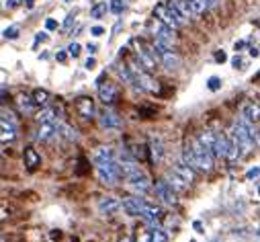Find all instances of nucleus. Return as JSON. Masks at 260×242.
Instances as JSON below:
<instances>
[{
    "label": "nucleus",
    "mask_w": 260,
    "mask_h": 242,
    "mask_svg": "<svg viewBox=\"0 0 260 242\" xmlns=\"http://www.w3.org/2000/svg\"><path fill=\"white\" fill-rule=\"evenodd\" d=\"M56 113H58V109H52V107H46V109H41V111L35 115V119L39 123H48V121H56Z\"/></svg>",
    "instance_id": "a878e982"
},
{
    "label": "nucleus",
    "mask_w": 260,
    "mask_h": 242,
    "mask_svg": "<svg viewBox=\"0 0 260 242\" xmlns=\"http://www.w3.org/2000/svg\"><path fill=\"white\" fill-rule=\"evenodd\" d=\"M60 134V121H48L41 123L39 131H37V140L39 142H50Z\"/></svg>",
    "instance_id": "4468645a"
},
{
    "label": "nucleus",
    "mask_w": 260,
    "mask_h": 242,
    "mask_svg": "<svg viewBox=\"0 0 260 242\" xmlns=\"http://www.w3.org/2000/svg\"><path fill=\"white\" fill-rule=\"evenodd\" d=\"M76 109H78V113H80L84 119H92V117L96 115V107H94L92 99H88V97H80V99L76 101Z\"/></svg>",
    "instance_id": "f3484780"
},
{
    "label": "nucleus",
    "mask_w": 260,
    "mask_h": 242,
    "mask_svg": "<svg viewBox=\"0 0 260 242\" xmlns=\"http://www.w3.org/2000/svg\"><path fill=\"white\" fill-rule=\"evenodd\" d=\"M20 3H23V0H6L4 7H6V9H14V7H18Z\"/></svg>",
    "instance_id": "ea45409f"
},
{
    "label": "nucleus",
    "mask_w": 260,
    "mask_h": 242,
    "mask_svg": "<svg viewBox=\"0 0 260 242\" xmlns=\"http://www.w3.org/2000/svg\"><path fill=\"white\" fill-rule=\"evenodd\" d=\"M68 54H70L72 58H78V56H80V46H78L76 41H72L70 46H68Z\"/></svg>",
    "instance_id": "f704fd0d"
},
{
    "label": "nucleus",
    "mask_w": 260,
    "mask_h": 242,
    "mask_svg": "<svg viewBox=\"0 0 260 242\" xmlns=\"http://www.w3.org/2000/svg\"><path fill=\"white\" fill-rule=\"evenodd\" d=\"M2 33H4V39H16L18 37V27H6Z\"/></svg>",
    "instance_id": "72a5a7b5"
},
{
    "label": "nucleus",
    "mask_w": 260,
    "mask_h": 242,
    "mask_svg": "<svg viewBox=\"0 0 260 242\" xmlns=\"http://www.w3.org/2000/svg\"><path fill=\"white\" fill-rule=\"evenodd\" d=\"M117 95H119V91H117L115 84H111V82L98 84V97H100V101H102L104 105L115 103V101H117Z\"/></svg>",
    "instance_id": "2eb2a0df"
},
{
    "label": "nucleus",
    "mask_w": 260,
    "mask_h": 242,
    "mask_svg": "<svg viewBox=\"0 0 260 242\" xmlns=\"http://www.w3.org/2000/svg\"><path fill=\"white\" fill-rule=\"evenodd\" d=\"M94 166H96V177L102 185H117V181L123 174L119 158L115 156V152L106 146H102L94 152Z\"/></svg>",
    "instance_id": "f257e3e1"
},
{
    "label": "nucleus",
    "mask_w": 260,
    "mask_h": 242,
    "mask_svg": "<svg viewBox=\"0 0 260 242\" xmlns=\"http://www.w3.org/2000/svg\"><path fill=\"white\" fill-rule=\"evenodd\" d=\"M228 60V56H226V52H218L215 54V62H220V64H224Z\"/></svg>",
    "instance_id": "a19ab883"
},
{
    "label": "nucleus",
    "mask_w": 260,
    "mask_h": 242,
    "mask_svg": "<svg viewBox=\"0 0 260 242\" xmlns=\"http://www.w3.org/2000/svg\"><path fill=\"white\" fill-rule=\"evenodd\" d=\"M127 179V187L132 189L136 195H144L150 191V179H148V174L144 170H138L136 174H132V177H125Z\"/></svg>",
    "instance_id": "0eeeda50"
},
{
    "label": "nucleus",
    "mask_w": 260,
    "mask_h": 242,
    "mask_svg": "<svg viewBox=\"0 0 260 242\" xmlns=\"http://www.w3.org/2000/svg\"><path fill=\"white\" fill-rule=\"evenodd\" d=\"M244 48H246V41H236V46H234L236 52H242Z\"/></svg>",
    "instance_id": "c03bdc74"
},
{
    "label": "nucleus",
    "mask_w": 260,
    "mask_h": 242,
    "mask_svg": "<svg viewBox=\"0 0 260 242\" xmlns=\"http://www.w3.org/2000/svg\"><path fill=\"white\" fill-rule=\"evenodd\" d=\"M150 242H168V236L162 232V228H154L150 232Z\"/></svg>",
    "instance_id": "7c9ffc66"
},
{
    "label": "nucleus",
    "mask_w": 260,
    "mask_h": 242,
    "mask_svg": "<svg viewBox=\"0 0 260 242\" xmlns=\"http://www.w3.org/2000/svg\"><path fill=\"white\" fill-rule=\"evenodd\" d=\"M129 68H132L134 72V78H136V84H138V89L140 91H148V93H160V84L152 78L146 68H142V64L138 66L136 62H129Z\"/></svg>",
    "instance_id": "7ed1b4c3"
},
{
    "label": "nucleus",
    "mask_w": 260,
    "mask_h": 242,
    "mask_svg": "<svg viewBox=\"0 0 260 242\" xmlns=\"http://www.w3.org/2000/svg\"><path fill=\"white\" fill-rule=\"evenodd\" d=\"M25 164H27V168L29 170H33V168H37L39 164H41V156L37 154V150L35 148H25Z\"/></svg>",
    "instance_id": "b1692460"
},
{
    "label": "nucleus",
    "mask_w": 260,
    "mask_h": 242,
    "mask_svg": "<svg viewBox=\"0 0 260 242\" xmlns=\"http://www.w3.org/2000/svg\"><path fill=\"white\" fill-rule=\"evenodd\" d=\"M154 54L162 62V66L166 70H174V68L180 66V58L176 56V52L172 48H168V46H164V43H160V41L154 43Z\"/></svg>",
    "instance_id": "20e7f679"
},
{
    "label": "nucleus",
    "mask_w": 260,
    "mask_h": 242,
    "mask_svg": "<svg viewBox=\"0 0 260 242\" xmlns=\"http://www.w3.org/2000/svg\"><path fill=\"white\" fill-rule=\"evenodd\" d=\"M16 107H18V111L23 115H31L33 109H35V99L29 97V95H18L16 97Z\"/></svg>",
    "instance_id": "aec40b11"
},
{
    "label": "nucleus",
    "mask_w": 260,
    "mask_h": 242,
    "mask_svg": "<svg viewBox=\"0 0 260 242\" xmlns=\"http://www.w3.org/2000/svg\"><path fill=\"white\" fill-rule=\"evenodd\" d=\"M98 125L102 129H117V127L123 125V121L113 109H102V111L98 113Z\"/></svg>",
    "instance_id": "9d476101"
},
{
    "label": "nucleus",
    "mask_w": 260,
    "mask_h": 242,
    "mask_svg": "<svg viewBox=\"0 0 260 242\" xmlns=\"http://www.w3.org/2000/svg\"><path fill=\"white\" fill-rule=\"evenodd\" d=\"M86 52H88V54H96V46H94V43H88V46H86Z\"/></svg>",
    "instance_id": "49530a36"
},
{
    "label": "nucleus",
    "mask_w": 260,
    "mask_h": 242,
    "mask_svg": "<svg viewBox=\"0 0 260 242\" xmlns=\"http://www.w3.org/2000/svg\"><path fill=\"white\" fill-rule=\"evenodd\" d=\"M152 33H154L156 41L164 43V46H168V48H174L176 46V33H174V29L164 25L162 21H158V19L152 23Z\"/></svg>",
    "instance_id": "39448f33"
},
{
    "label": "nucleus",
    "mask_w": 260,
    "mask_h": 242,
    "mask_svg": "<svg viewBox=\"0 0 260 242\" xmlns=\"http://www.w3.org/2000/svg\"><path fill=\"white\" fill-rule=\"evenodd\" d=\"M90 33H92V35H94V37H100V35H102V33H104V29H102V27H100V25H96V27H92V29H90Z\"/></svg>",
    "instance_id": "79ce46f5"
},
{
    "label": "nucleus",
    "mask_w": 260,
    "mask_h": 242,
    "mask_svg": "<svg viewBox=\"0 0 260 242\" xmlns=\"http://www.w3.org/2000/svg\"><path fill=\"white\" fill-rule=\"evenodd\" d=\"M172 189H178V191H182V189H186L188 187V183L180 177V174L174 170V168H172V170H168V174H166V179H164Z\"/></svg>",
    "instance_id": "412c9836"
},
{
    "label": "nucleus",
    "mask_w": 260,
    "mask_h": 242,
    "mask_svg": "<svg viewBox=\"0 0 260 242\" xmlns=\"http://www.w3.org/2000/svg\"><path fill=\"white\" fill-rule=\"evenodd\" d=\"M121 242H134V238H123Z\"/></svg>",
    "instance_id": "864d4df0"
},
{
    "label": "nucleus",
    "mask_w": 260,
    "mask_h": 242,
    "mask_svg": "<svg viewBox=\"0 0 260 242\" xmlns=\"http://www.w3.org/2000/svg\"><path fill=\"white\" fill-rule=\"evenodd\" d=\"M258 195H260V187H258Z\"/></svg>",
    "instance_id": "6e6d98bb"
},
{
    "label": "nucleus",
    "mask_w": 260,
    "mask_h": 242,
    "mask_svg": "<svg viewBox=\"0 0 260 242\" xmlns=\"http://www.w3.org/2000/svg\"><path fill=\"white\" fill-rule=\"evenodd\" d=\"M66 3H70V0H66Z\"/></svg>",
    "instance_id": "4d7b16f0"
},
{
    "label": "nucleus",
    "mask_w": 260,
    "mask_h": 242,
    "mask_svg": "<svg viewBox=\"0 0 260 242\" xmlns=\"http://www.w3.org/2000/svg\"><path fill=\"white\" fill-rule=\"evenodd\" d=\"M154 17L158 19V21H162L164 25H168V27H172V29H178V27H182L186 21L178 15V11L172 7L170 3H162V5H158L156 9H154Z\"/></svg>",
    "instance_id": "f03ea898"
},
{
    "label": "nucleus",
    "mask_w": 260,
    "mask_h": 242,
    "mask_svg": "<svg viewBox=\"0 0 260 242\" xmlns=\"http://www.w3.org/2000/svg\"><path fill=\"white\" fill-rule=\"evenodd\" d=\"M72 23H74V15H68V19H66V21H64V29H66V31H68V29L72 27Z\"/></svg>",
    "instance_id": "58836bf2"
},
{
    "label": "nucleus",
    "mask_w": 260,
    "mask_h": 242,
    "mask_svg": "<svg viewBox=\"0 0 260 242\" xmlns=\"http://www.w3.org/2000/svg\"><path fill=\"white\" fill-rule=\"evenodd\" d=\"M33 5H35V0H27V7H29V9H31Z\"/></svg>",
    "instance_id": "603ef678"
},
{
    "label": "nucleus",
    "mask_w": 260,
    "mask_h": 242,
    "mask_svg": "<svg viewBox=\"0 0 260 242\" xmlns=\"http://www.w3.org/2000/svg\"><path fill=\"white\" fill-rule=\"evenodd\" d=\"M182 160H184L188 166H192L194 170H201L199 158H197V154H194V150H192L190 142H186V144H184V150H182Z\"/></svg>",
    "instance_id": "4be33fe9"
},
{
    "label": "nucleus",
    "mask_w": 260,
    "mask_h": 242,
    "mask_svg": "<svg viewBox=\"0 0 260 242\" xmlns=\"http://www.w3.org/2000/svg\"><path fill=\"white\" fill-rule=\"evenodd\" d=\"M146 207H148V203H146L144 197H140V195H134V197H127V199H123V209L129 215H142Z\"/></svg>",
    "instance_id": "f8f14e48"
},
{
    "label": "nucleus",
    "mask_w": 260,
    "mask_h": 242,
    "mask_svg": "<svg viewBox=\"0 0 260 242\" xmlns=\"http://www.w3.org/2000/svg\"><path fill=\"white\" fill-rule=\"evenodd\" d=\"M190 142V146H192V150H194V154H197V158H199V164H201V170L203 172H207V170H211L213 168V152L205 146V144H201L199 140H188Z\"/></svg>",
    "instance_id": "423d86ee"
},
{
    "label": "nucleus",
    "mask_w": 260,
    "mask_h": 242,
    "mask_svg": "<svg viewBox=\"0 0 260 242\" xmlns=\"http://www.w3.org/2000/svg\"><path fill=\"white\" fill-rule=\"evenodd\" d=\"M142 217H144L146 222H148V226H152V228H160L162 209H160V207H156V205H150V203H148V207L144 209Z\"/></svg>",
    "instance_id": "a211bd4d"
},
{
    "label": "nucleus",
    "mask_w": 260,
    "mask_h": 242,
    "mask_svg": "<svg viewBox=\"0 0 260 242\" xmlns=\"http://www.w3.org/2000/svg\"><path fill=\"white\" fill-rule=\"evenodd\" d=\"M56 58H58V62H66V60H68V54H66V52H58Z\"/></svg>",
    "instance_id": "a18cd8bd"
},
{
    "label": "nucleus",
    "mask_w": 260,
    "mask_h": 242,
    "mask_svg": "<svg viewBox=\"0 0 260 242\" xmlns=\"http://www.w3.org/2000/svg\"><path fill=\"white\" fill-rule=\"evenodd\" d=\"M260 174V166H254V168H250L248 172H246V179H256Z\"/></svg>",
    "instance_id": "e433bc0d"
},
{
    "label": "nucleus",
    "mask_w": 260,
    "mask_h": 242,
    "mask_svg": "<svg viewBox=\"0 0 260 242\" xmlns=\"http://www.w3.org/2000/svg\"><path fill=\"white\" fill-rule=\"evenodd\" d=\"M154 189H156V195L160 197L166 205H174L176 203V193H174V189H172L166 181H158L154 185Z\"/></svg>",
    "instance_id": "ddd939ff"
},
{
    "label": "nucleus",
    "mask_w": 260,
    "mask_h": 242,
    "mask_svg": "<svg viewBox=\"0 0 260 242\" xmlns=\"http://www.w3.org/2000/svg\"><path fill=\"white\" fill-rule=\"evenodd\" d=\"M174 170L180 174V177H182V179H184L188 185L194 181V168H192V166H188L184 160H182L180 164H176V166H174Z\"/></svg>",
    "instance_id": "393cba45"
},
{
    "label": "nucleus",
    "mask_w": 260,
    "mask_h": 242,
    "mask_svg": "<svg viewBox=\"0 0 260 242\" xmlns=\"http://www.w3.org/2000/svg\"><path fill=\"white\" fill-rule=\"evenodd\" d=\"M144 242H150V234H148V236H146V238H144Z\"/></svg>",
    "instance_id": "5fc2aeb1"
},
{
    "label": "nucleus",
    "mask_w": 260,
    "mask_h": 242,
    "mask_svg": "<svg viewBox=\"0 0 260 242\" xmlns=\"http://www.w3.org/2000/svg\"><path fill=\"white\" fill-rule=\"evenodd\" d=\"M222 3V0H207V5H209V9H213V7H218Z\"/></svg>",
    "instance_id": "de8ad7c7"
},
{
    "label": "nucleus",
    "mask_w": 260,
    "mask_h": 242,
    "mask_svg": "<svg viewBox=\"0 0 260 242\" xmlns=\"http://www.w3.org/2000/svg\"><path fill=\"white\" fill-rule=\"evenodd\" d=\"M150 152H152V160H154V162H162V158H164V148H162L160 138H152V140H150Z\"/></svg>",
    "instance_id": "5701e85b"
},
{
    "label": "nucleus",
    "mask_w": 260,
    "mask_h": 242,
    "mask_svg": "<svg viewBox=\"0 0 260 242\" xmlns=\"http://www.w3.org/2000/svg\"><path fill=\"white\" fill-rule=\"evenodd\" d=\"M46 29H48V31H56V29H58V21H56V19H48V21H46Z\"/></svg>",
    "instance_id": "c9c22d12"
},
{
    "label": "nucleus",
    "mask_w": 260,
    "mask_h": 242,
    "mask_svg": "<svg viewBox=\"0 0 260 242\" xmlns=\"http://www.w3.org/2000/svg\"><path fill=\"white\" fill-rule=\"evenodd\" d=\"M0 125H2V144L6 146L16 138V125H14L12 115L2 111V121H0Z\"/></svg>",
    "instance_id": "9b49d317"
},
{
    "label": "nucleus",
    "mask_w": 260,
    "mask_h": 242,
    "mask_svg": "<svg viewBox=\"0 0 260 242\" xmlns=\"http://www.w3.org/2000/svg\"><path fill=\"white\" fill-rule=\"evenodd\" d=\"M33 99H35V105L46 107V105L50 103V93H48V91H43V89H37V91L33 93Z\"/></svg>",
    "instance_id": "cd10ccee"
},
{
    "label": "nucleus",
    "mask_w": 260,
    "mask_h": 242,
    "mask_svg": "<svg viewBox=\"0 0 260 242\" xmlns=\"http://www.w3.org/2000/svg\"><path fill=\"white\" fill-rule=\"evenodd\" d=\"M106 11H111V7H106V3H98V5H94L90 9V17L92 19H102Z\"/></svg>",
    "instance_id": "c85d7f7f"
},
{
    "label": "nucleus",
    "mask_w": 260,
    "mask_h": 242,
    "mask_svg": "<svg viewBox=\"0 0 260 242\" xmlns=\"http://www.w3.org/2000/svg\"><path fill=\"white\" fill-rule=\"evenodd\" d=\"M168 3L172 5V7H174L176 11H178V15L186 21V23H188V21L192 19V17H197V15H194V11L190 9V5H188V0H168Z\"/></svg>",
    "instance_id": "6ab92c4d"
},
{
    "label": "nucleus",
    "mask_w": 260,
    "mask_h": 242,
    "mask_svg": "<svg viewBox=\"0 0 260 242\" xmlns=\"http://www.w3.org/2000/svg\"><path fill=\"white\" fill-rule=\"evenodd\" d=\"M207 89H209V91H213V93H215V91H220V89H222V78H218V76H211V78L207 80Z\"/></svg>",
    "instance_id": "2f4dec72"
},
{
    "label": "nucleus",
    "mask_w": 260,
    "mask_h": 242,
    "mask_svg": "<svg viewBox=\"0 0 260 242\" xmlns=\"http://www.w3.org/2000/svg\"><path fill=\"white\" fill-rule=\"evenodd\" d=\"M111 13L113 15H121L123 13V9H125V5H123V0H111Z\"/></svg>",
    "instance_id": "473e14b6"
},
{
    "label": "nucleus",
    "mask_w": 260,
    "mask_h": 242,
    "mask_svg": "<svg viewBox=\"0 0 260 242\" xmlns=\"http://www.w3.org/2000/svg\"><path fill=\"white\" fill-rule=\"evenodd\" d=\"M232 64H234V68H244V66H242L244 62H242V58H240V56H236V58L232 60Z\"/></svg>",
    "instance_id": "37998d69"
},
{
    "label": "nucleus",
    "mask_w": 260,
    "mask_h": 242,
    "mask_svg": "<svg viewBox=\"0 0 260 242\" xmlns=\"http://www.w3.org/2000/svg\"><path fill=\"white\" fill-rule=\"evenodd\" d=\"M46 39H48V35H43V33L37 35V41H46Z\"/></svg>",
    "instance_id": "3c124183"
},
{
    "label": "nucleus",
    "mask_w": 260,
    "mask_h": 242,
    "mask_svg": "<svg viewBox=\"0 0 260 242\" xmlns=\"http://www.w3.org/2000/svg\"><path fill=\"white\" fill-rule=\"evenodd\" d=\"M188 5H190V9L194 11V15H203V13L209 9L207 0H188Z\"/></svg>",
    "instance_id": "c756f323"
},
{
    "label": "nucleus",
    "mask_w": 260,
    "mask_h": 242,
    "mask_svg": "<svg viewBox=\"0 0 260 242\" xmlns=\"http://www.w3.org/2000/svg\"><path fill=\"white\" fill-rule=\"evenodd\" d=\"M240 115H242V119H246V121H250V123L260 121V105L254 103V101L244 103L242 109H240Z\"/></svg>",
    "instance_id": "dca6fc26"
},
{
    "label": "nucleus",
    "mask_w": 260,
    "mask_h": 242,
    "mask_svg": "<svg viewBox=\"0 0 260 242\" xmlns=\"http://www.w3.org/2000/svg\"><path fill=\"white\" fill-rule=\"evenodd\" d=\"M192 226H194V230H197L199 234H201V232H205V230H203V226H201V222H194Z\"/></svg>",
    "instance_id": "09e8293b"
},
{
    "label": "nucleus",
    "mask_w": 260,
    "mask_h": 242,
    "mask_svg": "<svg viewBox=\"0 0 260 242\" xmlns=\"http://www.w3.org/2000/svg\"><path fill=\"white\" fill-rule=\"evenodd\" d=\"M94 66H96V60H94V58H88V60H86V64H84V68H86V70H92Z\"/></svg>",
    "instance_id": "4c0bfd02"
},
{
    "label": "nucleus",
    "mask_w": 260,
    "mask_h": 242,
    "mask_svg": "<svg viewBox=\"0 0 260 242\" xmlns=\"http://www.w3.org/2000/svg\"><path fill=\"white\" fill-rule=\"evenodd\" d=\"M136 56L140 60V64L150 72V70H156V54H154V48H148L146 43H138V50H136Z\"/></svg>",
    "instance_id": "6e6552de"
},
{
    "label": "nucleus",
    "mask_w": 260,
    "mask_h": 242,
    "mask_svg": "<svg viewBox=\"0 0 260 242\" xmlns=\"http://www.w3.org/2000/svg\"><path fill=\"white\" fill-rule=\"evenodd\" d=\"M60 134H62L64 138H68L70 142L78 140V131H76V127H72V125H68V123H62V121H60Z\"/></svg>",
    "instance_id": "bb28decb"
},
{
    "label": "nucleus",
    "mask_w": 260,
    "mask_h": 242,
    "mask_svg": "<svg viewBox=\"0 0 260 242\" xmlns=\"http://www.w3.org/2000/svg\"><path fill=\"white\" fill-rule=\"evenodd\" d=\"M121 207H123V201L119 199V197H115V195H104V197H100V199H98V211L104 213V215H113Z\"/></svg>",
    "instance_id": "1a4fd4ad"
},
{
    "label": "nucleus",
    "mask_w": 260,
    "mask_h": 242,
    "mask_svg": "<svg viewBox=\"0 0 260 242\" xmlns=\"http://www.w3.org/2000/svg\"><path fill=\"white\" fill-rule=\"evenodd\" d=\"M250 56H252V58H258V56H260V50H258V48H252V50H250Z\"/></svg>",
    "instance_id": "8fccbe9b"
}]
</instances>
